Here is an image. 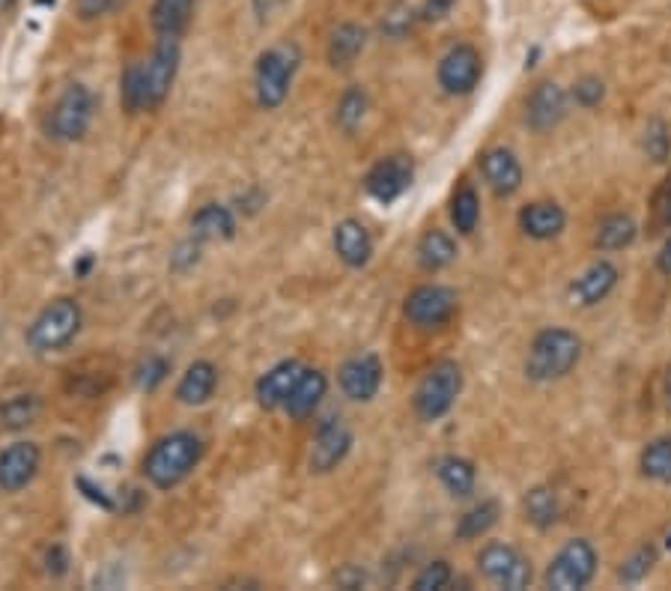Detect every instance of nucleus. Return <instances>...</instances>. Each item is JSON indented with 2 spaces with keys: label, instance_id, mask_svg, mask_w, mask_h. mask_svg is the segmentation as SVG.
Listing matches in <instances>:
<instances>
[{
  "label": "nucleus",
  "instance_id": "f257e3e1",
  "mask_svg": "<svg viewBox=\"0 0 671 591\" xmlns=\"http://www.w3.org/2000/svg\"><path fill=\"white\" fill-rule=\"evenodd\" d=\"M200 460H204V440L191 431H174L152 442L140 470L156 490H174L200 466Z\"/></svg>",
  "mask_w": 671,
  "mask_h": 591
},
{
  "label": "nucleus",
  "instance_id": "f03ea898",
  "mask_svg": "<svg viewBox=\"0 0 671 591\" xmlns=\"http://www.w3.org/2000/svg\"><path fill=\"white\" fill-rule=\"evenodd\" d=\"M85 326V311L69 296H57L39 311L37 317L30 319L28 332H24V344H28L37 356H51V353H63L78 332Z\"/></svg>",
  "mask_w": 671,
  "mask_h": 591
},
{
  "label": "nucleus",
  "instance_id": "7ed1b4c3",
  "mask_svg": "<svg viewBox=\"0 0 671 591\" xmlns=\"http://www.w3.org/2000/svg\"><path fill=\"white\" fill-rule=\"evenodd\" d=\"M582 358V338L570 328H543L537 332L525 358V374L534 383H555L579 365Z\"/></svg>",
  "mask_w": 671,
  "mask_h": 591
},
{
  "label": "nucleus",
  "instance_id": "20e7f679",
  "mask_svg": "<svg viewBox=\"0 0 671 591\" xmlns=\"http://www.w3.org/2000/svg\"><path fill=\"white\" fill-rule=\"evenodd\" d=\"M298 66H302V48L296 42H289V39L266 48L257 57V66H254V96H257V105H260L263 111H278L280 105L287 102Z\"/></svg>",
  "mask_w": 671,
  "mask_h": 591
},
{
  "label": "nucleus",
  "instance_id": "39448f33",
  "mask_svg": "<svg viewBox=\"0 0 671 591\" xmlns=\"http://www.w3.org/2000/svg\"><path fill=\"white\" fill-rule=\"evenodd\" d=\"M463 392V367L451 358H442L421 376L418 388L412 394V406L421 422H438L445 418Z\"/></svg>",
  "mask_w": 671,
  "mask_h": 591
},
{
  "label": "nucleus",
  "instance_id": "423d86ee",
  "mask_svg": "<svg viewBox=\"0 0 671 591\" xmlns=\"http://www.w3.org/2000/svg\"><path fill=\"white\" fill-rule=\"evenodd\" d=\"M96 117V96L87 85H69L57 96L46 120L48 138L60 144H75L85 138Z\"/></svg>",
  "mask_w": 671,
  "mask_h": 591
},
{
  "label": "nucleus",
  "instance_id": "0eeeda50",
  "mask_svg": "<svg viewBox=\"0 0 671 591\" xmlns=\"http://www.w3.org/2000/svg\"><path fill=\"white\" fill-rule=\"evenodd\" d=\"M460 296L447 284H421L403 302V317L415 328H442L457 317Z\"/></svg>",
  "mask_w": 671,
  "mask_h": 591
},
{
  "label": "nucleus",
  "instance_id": "6e6552de",
  "mask_svg": "<svg viewBox=\"0 0 671 591\" xmlns=\"http://www.w3.org/2000/svg\"><path fill=\"white\" fill-rule=\"evenodd\" d=\"M179 63H182V46L177 37H159L152 55L144 69V99H147V111H156L165 105V99L174 90V81L179 76Z\"/></svg>",
  "mask_w": 671,
  "mask_h": 591
},
{
  "label": "nucleus",
  "instance_id": "1a4fd4ad",
  "mask_svg": "<svg viewBox=\"0 0 671 591\" xmlns=\"http://www.w3.org/2000/svg\"><path fill=\"white\" fill-rule=\"evenodd\" d=\"M596 562L600 559H596V550L591 546V541H585V538L568 541L546 568V585L555 591L585 589L588 582L594 580Z\"/></svg>",
  "mask_w": 671,
  "mask_h": 591
},
{
  "label": "nucleus",
  "instance_id": "9d476101",
  "mask_svg": "<svg viewBox=\"0 0 671 591\" xmlns=\"http://www.w3.org/2000/svg\"><path fill=\"white\" fill-rule=\"evenodd\" d=\"M477 571L499 589L522 591L532 585V562L516 546L502 544V541H493L477 553Z\"/></svg>",
  "mask_w": 671,
  "mask_h": 591
},
{
  "label": "nucleus",
  "instance_id": "9b49d317",
  "mask_svg": "<svg viewBox=\"0 0 671 591\" xmlns=\"http://www.w3.org/2000/svg\"><path fill=\"white\" fill-rule=\"evenodd\" d=\"M415 183V161L406 152H392V156H385L367 170V177H364V191L376 200V204H383V207H392L397 204L406 191Z\"/></svg>",
  "mask_w": 671,
  "mask_h": 591
},
{
  "label": "nucleus",
  "instance_id": "f8f14e48",
  "mask_svg": "<svg viewBox=\"0 0 671 591\" xmlns=\"http://www.w3.org/2000/svg\"><path fill=\"white\" fill-rule=\"evenodd\" d=\"M353 451V431L341 415H328L317 424L314 442H310L308 470L310 475H332V472L346 460Z\"/></svg>",
  "mask_w": 671,
  "mask_h": 591
},
{
  "label": "nucleus",
  "instance_id": "ddd939ff",
  "mask_svg": "<svg viewBox=\"0 0 671 591\" xmlns=\"http://www.w3.org/2000/svg\"><path fill=\"white\" fill-rule=\"evenodd\" d=\"M481 76H484V60L477 55V48L468 42L447 48L436 66L438 87L447 96H468L481 85Z\"/></svg>",
  "mask_w": 671,
  "mask_h": 591
},
{
  "label": "nucleus",
  "instance_id": "4468645a",
  "mask_svg": "<svg viewBox=\"0 0 671 591\" xmlns=\"http://www.w3.org/2000/svg\"><path fill=\"white\" fill-rule=\"evenodd\" d=\"M337 385L353 404H371L383 388V362L376 353H358L337 367Z\"/></svg>",
  "mask_w": 671,
  "mask_h": 591
},
{
  "label": "nucleus",
  "instance_id": "2eb2a0df",
  "mask_svg": "<svg viewBox=\"0 0 671 591\" xmlns=\"http://www.w3.org/2000/svg\"><path fill=\"white\" fill-rule=\"evenodd\" d=\"M42 470V449L37 442L19 440L0 451V490L3 493H21L37 481Z\"/></svg>",
  "mask_w": 671,
  "mask_h": 591
},
{
  "label": "nucleus",
  "instance_id": "dca6fc26",
  "mask_svg": "<svg viewBox=\"0 0 671 591\" xmlns=\"http://www.w3.org/2000/svg\"><path fill=\"white\" fill-rule=\"evenodd\" d=\"M302 374H305V365L298 358H284L278 365H272L257 380V385H254V397H257L260 410H269V413L284 410V404H287V397L293 394Z\"/></svg>",
  "mask_w": 671,
  "mask_h": 591
},
{
  "label": "nucleus",
  "instance_id": "f3484780",
  "mask_svg": "<svg viewBox=\"0 0 671 591\" xmlns=\"http://www.w3.org/2000/svg\"><path fill=\"white\" fill-rule=\"evenodd\" d=\"M568 117V93L555 81H541L525 102V122L534 131L555 129Z\"/></svg>",
  "mask_w": 671,
  "mask_h": 591
},
{
  "label": "nucleus",
  "instance_id": "a211bd4d",
  "mask_svg": "<svg viewBox=\"0 0 671 591\" xmlns=\"http://www.w3.org/2000/svg\"><path fill=\"white\" fill-rule=\"evenodd\" d=\"M618 278H621V273H618L615 263H591L585 273L570 284V299H573V305H579V308H594V305L609 299V293L618 287Z\"/></svg>",
  "mask_w": 671,
  "mask_h": 591
},
{
  "label": "nucleus",
  "instance_id": "6ab92c4d",
  "mask_svg": "<svg viewBox=\"0 0 671 591\" xmlns=\"http://www.w3.org/2000/svg\"><path fill=\"white\" fill-rule=\"evenodd\" d=\"M337 260L349 269H364L373 257V236L358 218H341L332 230Z\"/></svg>",
  "mask_w": 671,
  "mask_h": 591
},
{
  "label": "nucleus",
  "instance_id": "aec40b11",
  "mask_svg": "<svg viewBox=\"0 0 671 591\" xmlns=\"http://www.w3.org/2000/svg\"><path fill=\"white\" fill-rule=\"evenodd\" d=\"M477 168L484 174L486 186L493 188L499 197H511L522 188V161L516 159V152L507 147H493L486 150L477 161Z\"/></svg>",
  "mask_w": 671,
  "mask_h": 591
},
{
  "label": "nucleus",
  "instance_id": "412c9836",
  "mask_svg": "<svg viewBox=\"0 0 671 591\" xmlns=\"http://www.w3.org/2000/svg\"><path fill=\"white\" fill-rule=\"evenodd\" d=\"M520 230L529 239H537V243H546V239H555V236L564 234L568 227V213L555 204V200H532L520 209Z\"/></svg>",
  "mask_w": 671,
  "mask_h": 591
},
{
  "label": "nucleus",
  "instance_id": "4be33fe9",
  "mask_svg": "<svg viewBox=\"0 0 671 591\" xmlns=\"http://www.w3.org/2000/svg\"><path fill=\"white\" fill-rule=\"evenodd\" d=\"M326 392H328L326 374H323L319 367H305V374L298 376L296 388H293V394L287 397V404H284V413H287L293 422H308L310 415L319 410V404H323Z\"/></svg>",
  "mask_w": 671,
  "mask_h": 591
},
{
  "label": "nucleus",
  "instance_id": "5701e85b",
  "mask_svg": "<svg viewBox=\"0 0 671 591\" xmlns=\"http://www.w3.org/2000/svg\"><path fill=\"white\" fill-rule=\"evenodd\" d=\"M215 388H218V367L209 358H197L186 367V374L179 376L174 394L182 406H204L213 401Z\"/></svg>",
  "mask_w": 671,
  "mask_h": 591
},
{
  "label": "nucleus",
  "instance_id": "b1692460",
  "mask_svg": "<svg viewBox=\"0 0 671 591\" xmlns=\"http://www.w3.org/2000/svg\"><path fill=\"white\" fill-rule=\"evenodd\" d=\"M236 216L234 209L224 204H204L191 216V236L200 243H230L236 236Z\"/></svg>",
  "mask_w": 671,
  "mask_h": 591
},
{
  "label": "nucleus",
  "instance_id": "393cba45",
  "mask_svg": "<svg viewBox=\"0 0 671 591\" xmlns=\"http://www.w3.org/2000/svg\"><path fill=\"white\" fill-rule=\"evenodd\" d=\"M195 10L197 0H152L149 24L156 30V37L182 39V33L191 28Z\"/></svg>",
  "mask_w": 671,
  "mask_h": 591
},
{
  "label": "nucleus",
  "instance_id": "a878e982",
  "mask_svg": "<svg viewBox=\"0 0 671 591\" xmlns=\"http://www.w3.org/2000/svg\"><path fill=\"white\" fill-rule=\"evenodd\" d=\"M364 46H367V30L355 21H344L332 30L326 46V60L332 69H349V66L362 57Z\"/></svg>",
  "mask_w": 671,
  "mask_h": 591
},
{
  "label": "nucleus",
  "instance_id": "bb28decb",
  "mask_svg": "<svg viewBox=\"0 0 671 591\" xmlns=\"http://www.w3.org/2000/svg\"><path fill=\"white\" fill-rule=\"evenodd\" d=\"M457 239L447 230H438V227H430L415 245V260L424 273H442L457 260Z\"/></svg>",
  "mask_w": 671,
  "mask_h": 591
},
{
  "label": "nucleus",
  "instance_id": "cd10ccee",
  "mask_svg": "<svg viewBox=\"0 0 671 591\" xmlns=\"http://www.w3.org/2000/svg\"><path fill=\"white\" fill-rule=\"evenodd\" d=\"M39 415H42V397L33 392L10 394L0 401V427L3 431H28L30 424L39 422Z\"/></svg>",
  "mask_w": 671,
  "mask_h": 591
},
{
  "label": "nucleus",
  "instance_id": "c85d7f7f",
  "mask_svg": "<svg viewBox=\"0 0 671 591\" xmlns=\"http://www.w3.org/2000/svg\"><path fill=\"white\" fill-rule=\"evenodd\" d=\"M436 479L442 481V487L447 490V496L466 499L475 493V484H477L475 463L466 457H457V454H447V457H442L436 463Z\"/></svg>",
  "mask_w": 671,
  "mask_h": 591
},
{
  "label": "nucleus",
  "instance_id": "c756f323",
  "mask_svg": "<svg viewBox=\"0 0 671 591\" xmlns=\"http://www.w3.org/2000/svg\"><path fill=\"white\" fill-rule=\"evenodd\" d=\"M639 236V225L630 213H612L606 216L600 225H596L594 243L600 252H621V248H630Z\"/></svg>",
  "mask_w": 671,
  "mask_h": 591
},
{
  "label": "nucleus",
  "instance_id": "7c9ffc66",
  "mask_svg": "<svg viewBox=\"0 0 671 591\" xmlns=\"http://www.w3.org/2000/svg\"><path fill=\"white\" fill-rule=\"evenodd\" d=\"M499 514H502V508H499V502H493V499L477 502L475 508H468L466 514L460 516L454 538H457V541H477V538H484L486 532L499 523Z\"/></svg>",
  "mask_w": 671,
  "mask_h": 591
},
{
  "label": "nucleus",
  "instance_id": "2f4dec72",
  "mask_svg": "<svg viewBox=\"0 0 671 591\" xmlns=\"http://www.w3.org/2000/svg\"><path fill=\"white\" fill-rule=\"evenodd\" d=\"M477 221H481V197L475 186L463 183L451 197V225L460 236H472L477 230Z\"/></svg>",
  "mask_w": 671,
  "mask_h": 591
},
{
  "label": "nucleus",
  "instance_id": "473e14b6",
  "mask_svg": "<svg viewBox=\"0 0 671 591\" xmlns=\"http://www.w3.org/2000/svg\"><path fill=\"white\" fill-rule=\"evenodd\" d=\"M522 508H525V520L534 525V529H552L559 523L561 505L555 490L550 487H532L522 499Z\"/></svg>",
  "mask_w": 671,
  "mask_h": 591
},
{
  "label": "nucleus",
  "instance_id": "72a5a7b5",
  "mask_svg": "<svg viewBox=\"0 0 671 591\" xmlns=\"http://www.w3.org/2000/svg\"><path fill=\"white\" fill-rule=\"evenodd\" d=\"M639 470H642L644 479L671 484V436H660V440H651L644 445Z\"/></svg>",
  "mask_w": 671,
  "mask_h": 591
},
{
  "label": "nucleus",
  "instance_id": "f704fd0d",
  "mask_svg": "<svg viewBox=\"0 0 671 591\" xmlns=\"http://www.w3.org/2000/svg\"><path fill=\"white\" fill-rule=\"evenodd\" d=\"M367 108H371L367 90H364V87H346L344 93H341V99H337L335 122L346 135H353L364 122V117H367Z\"/></svg>",
  "mask_w": 671,
  "mask_h": 591
},
{
  "label": "nucleus",
  "instance_id": "c9c22d12",
  "mask_svg": "<svg viewBox=\"0 0 671 591\" xmlns=\"http://www.w3.org/2000/svg\"><path fill=\"white\" fill-rule=\"evenodd\" d=\"M120 105L129 117L147 111V99H144V69H140V63H129L126 69H122Z\"/></svg>",
  "mask_w": 671,
  "mask_h": 591
},
{
  "label": "nucleus",
  "instance_id": "e433bc0d",
  "mask_svg": "<svg viewBox=\"0 0 671 591\" xmlns=\"http://www.w3.org/2000/svg\"><path fill=\"white\" fill-rule=\"evenodd\" d=\"M642 147H644V152H648V159L657 161V165H665V161H669L671 135H669V126H665V120L653 117V120L644 126Z\"/></svg>",
  "mask_w": 671,
  "mask_h": 591
},
{
  "label": "nucleus",
  "instance_id": "4c0bfd02",
  "mask_svg": "<svg viewBox=\"0 0 671 591\" xmlns=\"http://www.w3.org/2000/svg\"><path fill=\"white\" fill-rule=\"evenodd\" d=\"M653 564H657V550L651 544L639 546L635 553H630L624 559L621 571H618V580L626 582V585H635V582H642L651 573Z\"/></svg>",
  "mask_w": 671,
  "mask_h": 591
},
{
  "label": "nucleus",
  "instance_id": "58836bf2",
  "mask_svg": "<svg viewBox=\"0 0 671 591\" xmlns=\"http://www.w3.org/2000/svg\"><path fill=\"white\" fill-rule=\"evenodd\" d=\"M454 582V571L445 559H436V562L424 564L418 571V577L412 580V591H442Z\"/></svg>",
  "mask_w": 671,
  "mask_h": 591
},
{
  "label": "nucleus",
  "instance_id": "ea45409f",
  "mask_svg": "<svg viewBox=\"0 0 671 591\" xmlns=\"http://www.w3.org/2000/svg\"><path fill=\"white\" fill-rule=\"evenodd\" d=\"M170 374V362L165 356H147L135 367V383L140 392H156Z\"/></svg>",
  "mask_w": 671,
  "mask_h": 591
},
{
  "label": "nucleus",
  "instance_id": "a19ab883",
  "mask_svg": "<svg viewBox=\"0 0 671 591\" xmlns=\"http://www.w3.org/2000/svg\"><path fill=\"white\" fill-rule=\"evenodd\" d=\"M603 99H606V85L596 76L579 78L576 85H573V102H576L579 108H596Z\"/></svg>",
  "mask_w": 671,
  "mask_h": 591
},
{
  "label": "nucleus",
  "instance_id": "79ce46f5",
  "mask_svg": "<svg viewBox=\"0 0 671 591\" xmlns=\"http://www.w3.org/2000/svg\"><path fill=\"white\" fill-rule=\"evenodd\" d=\"M200 254H204V243L191 236L186 243H179L170 254V273H188V269H195L197 263H200Z\"/></svg>",
  "mask_w": 671,
  "mask_h": 591
},
{
  "label": "nucleus",
  "instance_id": "37998d69",
  "mask_svg": "<svg viewBox=\"0 0 671 591\" xmlns=\"http://www.w3.org/2000/svg\"><path fill=\"white\" fill-rule=\"evenodd\" d=\"M75 487L81 490V496H85L87 502H93L96 508H102V511H117V502L108 496V490H105L102 484H96V481L87 479V475H78V479H75Z\"/></svg>",
  "mask_w": 671,
  "mask_h": 591
},
{
  "label": "nucleus",
  "instance_id": "c03bdc74",
  "mask_svg": "<svg viewBox=\"0 0 671 591\" xmlns=\"http://www.w3.org/2000/svg\"><path fill=\"white\" fill-rule=\"evenodd\" d=\"M69 571V550L63 544H51L46 550V573L51 580H60Z\"/></svg>",
  "mask_w": 671,
  "mask_h": 591
},
{
  "label": "nucleus",
  "instance_id": "a18cd8bd",
  "mask_svg": "<svg viewBox=\"0 0 671 591\" xmlns=\"http://www.w3.org/2000/svg\"><path fill=\"white\" fill-rule=\"evenodd\" d=\"M332 580H335L337 589L358 591V589H364V585H367V573H364L358 564H344L341 571H335V577H332Z\"/></svg>",
  "mask_w": 671,
  "mask_h": 591
},
{
  "label": "nucleus",
  "instance_id": "49530a36",
  "mask_svg": "<svg viewBox=\"0 0 671 591\" xmlns=\"http://www.w3.org/2000/svg\"><path fill=\"white\" fill-rule=\"evenodd\" d=\"M117 7V0H78V19L81 21H96L108 16Z\"/></svg>",
  "mask_w": 671,
  "mask_h": 591
},
{
  "label": "nucleus",
  "instance_id": "de8ad7c7",
  "mask_svg": "<svg viewBox=\"0 0 671 591\" xmlns=\"http://www.w3.org/2000/svg\"><path fill=\"white\" fill-rule=\"evenodd\" d=\"M457 0H424L418 10V21H442L447 12L454 10Z\"/></svg>",
  "mask_w": 671,
  "mask_h": 591
},
{
  "label": "nucleus",
  "instance_id": "09e8293b",
  "mask_svg": "<svg viewBox=\"0 0 671 591\" xmlns=\"http://www.w3.org/2000/svg\"><path fill=\"white\" fill-rule=\"evenodd\" d=\"M657 213H660L662 225L671 227V177L665 179V186H662L660 195H657Z\"/></svg>",
  "mask_w": 671,
  "mask_h": 591
},
{
  "label": "nucleus",
  "instance_id": "8fccbe9b",
  "mask_svg": "<svg viewBox=\"0 0 671 591\" xmlns=\"http://www.w3.org/2000/svg\"><path fill=\"white\" fill-rule=\"evenodd\" d=\"M93 266H96V254L93 252H85V254H78V260L72 263V275L75 278H90L93 275Z\"/></svg>",
  "mask_w": 671,
  "mask_h": 591
},
{
  "label": "nucleus",
  "instance_id": "3c124183",
  "mask_svg": "<svg viewBox=\"0 0 671 591\" xmlns=\"http://www.w3.org/2000/svg\"><path fill=\"white\" fill-rule=\"evenodd\" d=\"M251 7L257 12V19L266 21L278 7H284V0H251Z\"/></svg>",
  "mask_w": 671,
  "mask_h": 591
},
{
  "label": "nucleus",
  "instance_id": "603ef678",
  "mask_svg": "<svg viewBox=\"0 0 671 591\" xmlns=\"http://www.w3.org/2000/svg\"><path fill=\"white\" fill-rule=\"evenodd\" d=\"M657 269H660L665 278H671V236L662 243L660 254H657Z\"/></svg>",
  "mask_w": 671,
  "mask_h": 591
},
{
  "label": "nucleus",
  "instance_id": "864d4df0",
  "mask_svg": "<svg viewBox=\"0 0 671 591\" xmlns=\"http://www.w3.org/2000/svg\"><path fill=\"white\" fill-rule=\"evenodd\" d=\"M662 388H665V406L671 410V365L669 371H665V385H662Z\"/></svg>",
  "mask_w": 671,
  "mask_h": 591
},
{
  "label": "nucleus",
  "instance_id": "5fc2aeb1",
  "mask_svg": "<svg viewBox=\"0 0 671 591\" xmlns=\"http://www.w3.org/2000/svg\"><path fill=\"white\" fill-rule=\"evenodd\" d=\"M19 0H0V19L7 16V12H12V7H16Z\"/></svg>",
  "mask_w": 671,
  "mask_h": 591
},
{
  "label": "nucleus",
  "instance_id": "6e6d98bb",
  "mask_svg": "<svg viewBox=\"0 0 671 591\" xmlns=\"http://www.w3.org/2000/svg\"><path fill=\"white\" fill-rule=\"evenodd\" d=\"M669 546H671V538H669Z\"/></svg>",
  "mask_w": 671,
  "mask_h": 591
}]
</instances>
